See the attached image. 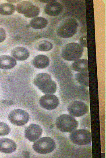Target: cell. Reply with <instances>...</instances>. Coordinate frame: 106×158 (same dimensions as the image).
Returning a JSON list of instances; mask_svg holds the SVG:
<instances>
[{"instance_id": "23", "label": "cell", "mask_w": 106, "mask_h": 158, "mask_svg": "<svg viewBox=\"0 0 106 158\" xmlns=\"http://www.w3.org/2000/svg\"><path fill=\"white\" fill-rule=\"evenodd\" d=\"M6 38V33L4 29L0 27V43L3 42Z\"/></svg>"}, {"instance_id": "1", "label": "cell", "mask_w": 106, "mask_h": 158, "mask_svg": "<svg viewBox=\"0 0 106 158\" xmlns=\"http://www.w3.org/2000/svg\"><path fill=\"white\" fill-rule=\"evenodd\" d=\"M33 84L44 94H52L56 92L57 84L48 73H42L36 75Z\"/></svg>"}, {"instance_id": "15", "label": "cell", "mask_w": 106, "mask_h": 158, "mask_svg": "<svg viewBox=\"0 0 106 158\" xmlns=\"http://www.w3.org/2000/svg\"><path fill=\"white\" fill-rule=\"evenodd\" d=\"M17 64L15 59L8 55L0 56V69L9 70L13 69Z\"/></svg>"}, {"instance_id": "16", "label": "cell", "mask_w": 106, "mask_h": 158, "mask_svg": "<svg viewBox=\"0 0 106 158\" xmlns=\"http://www.w3.org/2000/svg\"><path fill=\"white\" fill-rule=\"evenodd\" d=\"M34 67L39 69H43L48 67L50 64V59L46 55H40L35 57L32 60Z\"/></svg>"}, {"instance_id": "14", "label": "cell", "mask_w": 106, "mask_h": 158, "mask_svg": "<svg viewBox=\"0 0 106 158\" xmlns=\"http://www.w3.org/2000/svg\"><path fill=\"white\" fill-rule=\"evenodd\" d=\"M11 55L14 59L19 61H24L30 56L29 51L23 47H18L11 51Z\"/></svg>"}, {"instance_id": "17", "label": "cell", "mask_w": 106, "mask_h": 158, "mask_svg": "<svg viewBox=\"0 0 106 158\" xmlns=\"http://www.w3.org/2000/svg\"><path fill=\"white\" fill-rule=\"evenodd\" d=\"M72 68L73 70L79 73L88 72V60L86 59H80L75 61L72 64Z\"/></svg>"}, {"instance_id": "8", "label": "cell", "mask_w": 106, "mask_h": 158, "mask_svg": "<svg viewBox=\"0 0 106 158\" xmlns=\"http://www.w3.org/2000/svg\"><path fill=\"white\" fill-rule=\"evenodd\" d=\"M8 119L12 124L19 127L27 124L30 119V115L26 111L21 109L12 110L8 116Z\"/></svg>"}, {"instance_id": "6", "label": "cell", "mask_w": 106, "mask_h": 158, "mask_svg": "<svg viewBox=\"0 0 106 158\" xmlns=\"http://www.w3.org/2000/svg\"><path fill=\"white\" fill-rule=\"evenodd\" d=\"M72 143L78 145H86L91 143V134L90 131L85 129L74 130L69 136Z\"/></svg>"}, {"instance_id": "2", "label": "cell", "mask_w": 106, "mask_h": 158, "mask_svg": "<svg viewBox=\"0 0 106 158\" xmlns=\"http://www.w3.org/2000/svg\"><path fill=\"white\" fill-rule=\"evenodd\" d=\"M79 26V23L74 18L66 19L61 22L57 27V35L63 38H70L77 32Z\"/></svg>"}, {"instance_id": "3", "label": "cell", "mask_w": 106, "mask_h": 158, "mask_svg": "<svg viewBox=\"0 0 106 158\" xmlns=\"http://www.w3.org/2000/svg\"><path fill=\"white\" fill-rule=\"evenodd\" d=\"M84 48L80 44L70 43L64 46L61 52L63 59L68 61H74L79 59L83 55Z\"/></svg>"}, {"instance_id": "13", "label": "cell", "mask_w": 106, "mask_h": 158, "mask_svg": "<svg viewBox=\"0 0 106 158\" xmlns=\"http://www.w3.org/2000/svg\"><path fill=\"white\" fill-rule=\"evenodd\" d=\"M16 143L10 139L3 138L0 139V152L2 153H12L16 150Z\"/></svg>"}, {"instance_id": "22", "label": "cell", "mask_w": 106, "mask_h": 158, "mask_svg": "<svg viewBox=\"0 0 106 158\" xmlns=\"http://www.w3.org/2000/svg\"><path fill=\"white\" fill-rule=\"evenodd\" d=\"M11 131L9 126L5 123L0 122V136L8 135Z\"/></svg>"}, {"instance_id": "24", "label": "cell", "mask_w": 106, "mask_h": 158, "mask_svg": "<svg viewBox=\"0 0 106 158\" xmlns=\"http://www.w3.org/2000/svg\"><path fill=\"white\" fill-rule=\"evenodd\" d=\"M79 43L80 45L82 47H84L85 48H87V36H85L84 37H82L79 40Z\"/></svg>"}, {"instance_id": "19", "label": "cell", "mask_w": 106, "mask_h": 158, "mask_svg": "<svg viewBox=\"0 0 106 158\" xmlns=\"http://www.w3.org/2000/svg\"><path fill=\"white\" fill-rule=\"evenodd\" d=\"M16 6L10 3H4L0 5V15L4 16L12 15L16 10Z\"/></svg>"}, {"instance_id": "12", "label": "cell", "mask_w": 106, "mask_h": 158, "mask_svg": "<svg viewBox=\"0 0 106 158\" xmlns=\"http://www.w3.org/2000/svg\"><path fill=\"white\" fill-rule=\"evenodd\" d=\"M63 7L57 1H49L45 7L44 11L45 14L51 16H57L62 13Z\"/></svg>"}, {"instance_id": "5", "label": "cell", "mask_w": 106, "mask_h": 158, "mask_svg": "<svg viewBox=\"0 0 106 158\" xmlns=\"http://www.w3.org/2000/svg\"><path fill=\"white\" fill-rule=\"evenodd\" d=\"M56 148L55 141L49 137L39 139L33 145V149L35 152L41 154L51 153L53 152Z\"/></svg>"}, {"instance_id": "9", "label": "cell", "mask_w": 106, "mask_h": 158, "mask_svg": "<svg viewBox=\"0 0 106 158\" xmlns=\"http://www.w3.org/2000/svg\"><path fill=\"white\" fill-rule=\"evenodd\" d=\"M67 110L71 116L73 117H80L87 113L89 108L84 102L75 101L71 102L68 105Z\"/></svg>"}, {"instance_id": "11", "label": "cell", "mask_w": 106, "mask_h": 158, "mask_svg": "<svg viewBox=\"0 0 106 158\" xmlns=\"http://www.w3.org/2000/svg\"><path fill=\"white\" fill-rule=\"evenodd\" d=\"M42 132V129L40 126L32 124L25 129V138L31 142H35L40 138Z\"/></svg>"}, {"instance_id": "20", "label": "cell", "mask_w": 106, "mask_h": 158, "mask_svg": "<svg viewBox=\"0 0 106 158\" xmlns=\"http://www.w3.org/2000/svg\"><path fill=\"white\" fill-rule=\"evenodd\" d=\"M75 77L76 81L82 85L89 87V73L88 72H81L76 73Z\"/></svg>"}, {"instance_id": "7", "label": "cell", "mask_w": 106, "mask_h": 158, "mask_svg": "<svg viewBox=\"0 0 106 158\" xmlns=\"http://www.w3.org/2000/svg\"><path fill=\"white\" fill-rule=\"evenodd\" d=\"M16 11L18 13L24 15L28 18H35L40 15V8L28 1H22L16 6Z\"/></svg>"}, {"instance_id": "10", "label": "cell", "mask_w": 106, "mask_h": 158, "mask_svg": "<svg viewBox=\"0 0 106 158\" xmlns=\"http://www.w3.org/2000/svg\"><path fill=\"white\" fill-rule=\"evenodd\" d=\"M40 106L47 110H54L59 105L58 98L52 94H46L42 96L39 100Z\"/></svg>"}, {"instance_id": "21", "label": "cell", "mask_w": 106, "mask_h": 158, "mask_svg": "<svg viewBox=\"0 0 106 158\" xmlns=\"http://www.w3.org/2000/svg\"><path fill=\"white\" fill-rule=\"evenodd\" d=\"M35 48L39 51L47 52L52 49L53 45L52 43L49 41L44 40L36 43Z\"/></svg>"}, {"instance_id": "4", "label": "cell", "mask_w": 106, "mask_h": 158, "mask_svg": "<svg viewBox=\"0 0 106 158\" xmlns=\"http://www.w3.org/2000/svg\"><path fill=\"white\" fill-rule=\"evenodd\" d=\"M56 125L57 128L62 132L71 133L78 128V123L73 116L63 114L57 118Z\"/></svg>"}, {"instance_id": "18", "label": "cell", "mask_w": 106, "mask_h": 158, "mask_svg": "<svg viewBox=\"0 0 106 158\" xmlns=\"http://www.w3.org/2000/svg\"><path fill=\"white\" fill-rule=\"evenodd\" d=\"M48 24V21L45 18L37 17L31 20L29 25L35 30H40L45 28Z\"/></svg>"}]
</instances>
